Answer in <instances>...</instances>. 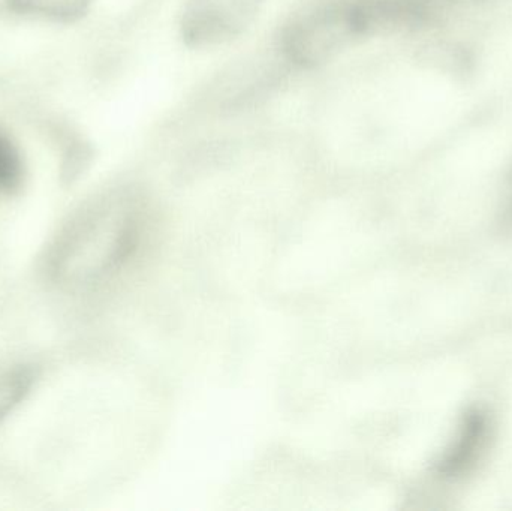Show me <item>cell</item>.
I'll use <instances>...</instances> for the list:
<instances>
[{
  "instance_id": "obj_7",
  "label": "cell",
  "mask_w": 512,
  "mask_h": 511,
  "mask_svg": "<svg viewBox=\"0 0 512 511\" xmlns=\"http://www.w3.org/2000/svg\"><path fill=\"white\" fill-rule=\"evenodd\" d=\"M26 177L23 155L11 135L0 128V194L14 195Z\"/></svg>"
},
{
  "instance_id": "obj_6",
  "label": "cell",
  "mask_w": 512,
  "mask_h": 511,
  "mask_svg": "<svg viewBox=\"0 0 512 511\" xmlns=\"http://www.w3.org/2000/svg\"><path fill=\"white\" fill-rule=\"evenodd\" d=\"M35 384V371L29 366H14L0 372V425L29 395Z\"/></svg>"
},
{
  "instance_id": "obj_5",
  "label": "cell",
  "mask_w": 512,
  "mask_h": 511,
  "mask_svg": "<svg viewBox=\"0 0 512 511\" xmlns=\"http://www.w3.org/2000/svg\"><path fill=\"white\" fill-rule=\"evenodd\" d=\"M5 3L15 14L72 23L87 14L92 0H5Z\"/></svg>"
},
{
  "instance_id": "obj_1",
  "label": "cell",
  "mask_w": 512,
  "mask_h": 511,
  "mask_svg": "<svg viewBox=\"0 0 512 511\" xmlns=\"http://www.w3.org/2000/svg\"><path fill=\"white\" fill-rule=\"evenodd\" d=\"M143 207L129 189L95 198L75 213L57 236L50 275L62 287L83 288L116 272L140 239Z\"/></svg>"
},
{
  "instance_id": "obj_8",
  "label": "cell",
  "mask_w": 512,
  "mask_h": 511,
  "mask_svg": "<svg viewBox=\"0 0 512 511\" xmlns=\"http://www.w3.org/2000/svg\"><path fill=\"white\" fill-rule=\"evenodd\" d=\"M505 224H507V227L512 231V201L510 206H508L507 213H505Z\"/></svg>"
},
{
  "instance_id": "obj_2",
  "label": "cell",
  "mask_w": 512,
  "mask_h": 511,
  "mask_svg": "<svg viewBox=\"0 0 512 511\" xmlns=\"http://www.w3.org/2000/svg\"><path fill=\"white\" fill-rule=\"evenodd\" d=\"M423 12L417 0H334L295 20L283 51L294 65L315 68L364 39L417 23Z\"/></svg>"
},
{
  "instance_id": "obj_3",
  "label": "cell",
  "mask_w": 512,
  "mask_h": 511,
  "mask_svg": "<svg viewBox=\"0 0 512 511\" xmlns=\"http://www.w3.org/2000/svg\"><path fill=\"white\" fill-rule=\"evenodd\" d=\"M264 0H186L180 33L189 47L207 48L242 35Z\"/></svg>"
},
{
  "instance_id": "obj_4",
  "label": "cell",
  "mask_w": 512,
  "mask_h": 511,
  "mask_svg": "<svg viewBox=\"0 0 512 511\" xmlns=\"http://www.w3.org/2000/svg\"><path fill=\"white\" fill-rule=\"evenodd\" d=\"M493 437V420L484 407H471L465 411L453 440L436 462V473L447 480L469 476L478 467Z\"/></svg>"
}]
</instances>
